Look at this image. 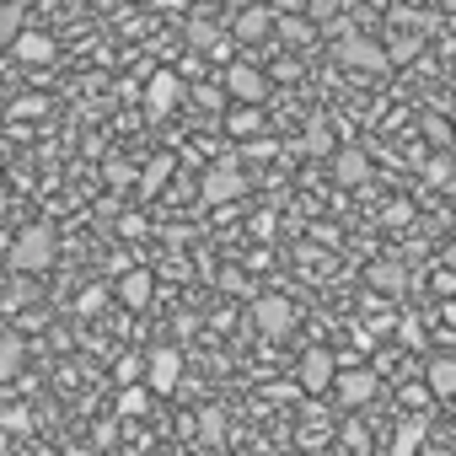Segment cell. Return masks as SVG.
<instances>
[{"instance_id": "cell-12", "label": "cell", "mask_w": 456, "mask_h": 456, "mask_svg": "<svg viewBox=\"0 0 456 456\" xmlns=\"http://www.w3.org/2000/svg\"><path fill=\"white\" fill-rule=\"evenodd\" d=\"M424 392H429V403H451L456 397V360L451 354H435L424 365Z\"/></svg>"}, {"instance_id": "cell-37", "label": "cell", "mask_w": 456, "mask_h": 456, "mask_svg": "<svg viewBox=\"0 0 456 456\" xmlns=\"http://www.w3.org/2000/svg\"><path fill=\"white\" fill-rule=\"evenodd\" d=\"M225 6H237V12H242V6H253V0H225Z\"/></svg>"}, {"instance_id": "cell-26", "label": "cell", "mask_w": 456, "mask_h": 456, "mask_svg": "<svg viewBox=\"0 0 456 456\" xmlns=\"http://www.w3.org/2000/svg\"><path fill=\"white\" fill-rule=\"evenodd\" d=\"M274 28H280V33H285L290 44H306V38H312V22H301V17H285V22L274 17Z\"/></svg>"}, {"instance_id": "cell-3", "label": "cell", "mask_w": 456, "mask_h": 456, "mask_svg": "<svg viewBox=\"0 0 456 456\" xmlns=\"http://www.w3.org/2000/svg\"><path fill=\"white\" fill-rule=\"evenodd\" d=\"M140 387H145L151 397H172V392L183 387V354H177L172 344L151 349V354H145V370H140Z\"/></svg>"}, {"instance_id": "cell-25", "label": "cell", "mask_w": 456, "mask_h": 456, "mask_svg": "<svg viewBox=\"0 0 456 456\" xmlns=\"http://www.w3.org/2000/svg\"><path fill=\"white\" fill-rule=\"evenodd\" d=\"M0 429L28 435V429H33V413H28V408H6V413H0Z\"/></svg>"}, {"instance_id": "cell-5", "label": "cell", "mask_w": 456, "mask_h": 456, "mask_svg": "<svg viewBox=\"0 0 456 456\" xmlns=\"http://www.w3.org/2000/svg\"><path fill=\"white\" fill-rule=\"evenodd\" d=\"M108 296H113L118 306H129V312H145V306L156 301V274H151V269H124V274L108 285Z\"/></svg>"}, {"instance_id": "cell-30", "label": "cell", "mask_w": 456, "mask_h": 456, "mask_svg": "<svg viewBox=\"0 0 456 456\" xmlns=\"http://www.w3.org/2000/svg\"><path fill=\"white\" fill-rule=\"evenodd\" d=\"M274 151H280L274 140H242V156H253V161H269Z\"/></svg>"}, {"instance_id": "cell-2", "label": "cell", "mask_w": 456, "mask_h": 456, "mask_svg": "<svg viewBox=\"0 0 456 456\" xmlns=\"http://www.w3.org/2000/svg\"><path fill=\"white\" fill-rule=\"evenodd\" d=\"M333 60H338L344 70H360V76H387V70H392L387 49H381V44H370V38H365V33H354V28H344V33H338Z\"/></svg>"}, {"instance_id": "cell-8", "label": "cell", "mask_w": 456, "mask_h": 456, "mask_svg": "<svg viewBox=\"0 0 456 456\" xmlns=\"http://www.w3.org/2000/svg\"><path fill=\"white\" fill-rule=\"evenodd\" d=\"M242 193H248V183H242V167H237V161H220V167L204 172V199H209V204H232V199H242Z\"/></svg>"}, {"instance_id": "cell-17", "label": "cell", "mask_w": 456, "mask_h": 456, "mask_svg": "<svg viewBox=\"0 0 456 456\" xmlns=\"http://www.w3.org/2000/svg\"><path fill=\"white\" fill-rule=\"evenodd\" d=\"M151 403H156V397H151V392L134 381V387H124V392H118L113 413H118V419H145V413H151Z\"/></svg>"}, {"instance_id": "cell-9", "label": "cell", "mask_w": 456, "mask_h": 456, "mask_svg": "<svg viewBox=\"0 0 456 456\" xmlns=\"http://www.w3.org/2000/svg\"><path fill=\"white\" fill-rule=\"evenodd\" d=\"M177 97H183V76H177V70H156V76L145 81V113H151V118H167V113L177 108Z\"/></svg>"}, {"instance_id": "cell-27", "label": "cell", "mask_w": 456, "mask_h": 456, "mask_svg": "<svg viewBox=\"0 0 456 456\" xmlns=\"http://www.w3.org/2000/svg\"><path fill=\"white\" fill-rule=\"evenodd\" d=\"M193 102H199L204 113H225V92H220V86H199V92H193Z\"/></svg>"}, {"instance_id": "cell-23", "label": "cell", "mask_w": 456, "mask_h": 456, "mask_svg": "<svg viewBox=\"0 0 456 456\" xmlns=\"http://www.w3.org/2000/svg\"><path fill=\"white\" fill-rule=\"evenodd\" d=\"M451 172H456V167H451V156L424 161V183H435V188H445V183H451Z\"/></svg>"}, {"instance_id": "cell-10", "label": "cell", "mask_w": 456, "mask_h": 456, "mask_svg": "<svg viewBox=\"0 0 456 456\" xmlns=\"http://www.w3.org/2000/svg\"><path fill=\"white\" fill-rule=\"evenodd\" d=\"M333 392H338V403L360 408V403H370V397H376V370H370V365H349V370H333Z\"/></svg>"}, {"instance_id": "cell-15", "label": "cell", "mask_w": 456, "mask_h": 456, "mask_svg": "<svg viewBox=\"0 0 456 456\" xmlns=\"http://www.w3.org/2000/svg\"><path fill=\"white\" fill-rule=\"evenodd\" d=\"M12 54H17L22 65H49V60H54V38L38 33V28H22V33L12 38Z\"/></svg>"}, {"instance_id": "cell-11", "label": "cell", "mask_w": 456, "mask_h": 456, "mask_svg": "<svg viewBox=\"0 0 456 456\" xmlns=\"http://www.w3.org/2000/svg\"><path fill=\"white\" fill-rule=\"evenodd\" d=\"M269 33H274V12H269V6H258V0H253V6H242V12H237L232 44H264Z\"/></svg>"}, {"instance_id": "cell-16", "label": "cell", "mask_w": 456, "mask_h": 456, "mask_svg": "<svg viewBox=\"0 0 456 456\" xmlns=\"http://www.w3.org/2000/svg\"><path fill=\"white\" fill-rule=\"evenodd\" d=\"M220 124H225V134H232V140H258V134H264V113H258L253 102L225 108V113H220Z\"/></svg>"}, {"instance_id": "cell-31", "label": "cell", "mask_w": 456, "mask_h": 456, "mask_svg": "<svg viewBox=\"0 0 456 456\" xmlns=\"http://www.w3.org/2000/svg\"><path fill=\"white\" fill-rule=\"evenodd\" d=\"M167 172H172V156H156V161L145 167V188H156V183H167Z\"/></svg>"}, {"instance_id": "cell-18", "label": "cell", "mask_w": 456, "mask_h": 456, "mask_svg": "<svg viewBox=\"0 0 456 456\" xmlns=\"http://www.w3.org/2000/svg\"><path fill=\"white\" fill-rule=\"evenodd\" d=\"M188 44H193V49H204V54H215V60L232 54V38H220L209 22H193V28H188Z\"/></svg>"}, {"instance_id": "cell-34", "label": "cell", "mask_w": 456, "mask_h": 456, "mask_svg": "<svg viewBox=\"0 0 456 456\" xmlns=\"http://www.w3.org/2000/svg\"><path fill=\"white\" fill-rule=\"evenodd\" d=\"M451 290H456V280H451V274L440 269V274H435V296H451Z\"/></svg>"}, {"instance_id": "cell-1", "label": "cell", "mask_w": 456, "mask_h": 456, "mask_svg": "<svg viewBox=\"0 0 456 456\" xmlns=\"http://www.w3.org/2000/svg\"><path fill=\"white\" fill-rule=\"evenodd\" d=\"M54 258H60V237H54V225H49V220L22 225L17 242L6 248V264H12L17 274H44V269H54Z\"/></svg>"}, {"instance_id": "cell-21", "label": "cell", "mask_w": 456, "mask_h": 456, "mask_svg": "<svg viewBox=\"0 0 456 456\" xmlns=\"http://www.w3.org/2000/svg\"><path fill=\"white\" fill-rule=\"evenodd\" d=\"M199 440L204 445H220L225 440V413L220 408H199Z\"/></svg>"}, {"instance_id": "cell-28", "label": "cell", "mask_w": 456, "mask_h": 456, "mask_svg": "<svg viewBox=\"0 0 456 456\" xmlns=\"http://www.w3.org/2000/svg\"><path fill=\"white\" fill-rule=\"evenodd\" d=\"M140 370H145V360H134V354H124V360L113 365V376H118V387H134V381H140Z\"/></svg>"}, {"instance_id": "cell-22", "label": "cell", "mask_w": 456, "mask_h": 456, "mask_svg": "<svg viewBox=\"0 0 456 456\" xmlns=\"http://www.w3.org/2000/svg\"><path fill=\"white\" fill-rule=\"evenodd\" d=\"M108 306V285H86L81 296H76V317H92V312H102Z\"/></svg>"}, {"instance_id": "cell-32", "label": "cell", "mask_w": 456, "mask_h": 456, "mask_svg": "<svg viewBox=\"0 0 456 456\" xmlns=\"http://www.w3.org/2000/svg\"><path fill=\"white\" fill-rule=\"evenodd\" d=\"M424 134H429L435 145H445V140H451V129H445V118H435V113L424 118Z\"/></svg>"}, {"instance_id": "cell-36", "label": "cell", "mask_w": 456, "mask_h": 456, "mask_svg": "<svg viewBox=\"0 0 456 456\" xmlns=\"http://www.w3.org/2000/svg\"><path fill=\"white\" fill-rule=\"evenodd\" d=\"M70 456H97V451H92V445H76V451H70Z\"/></svg>"}, {"instance_id": "cell-29", "label": "cell", "mask_w": 456, "mask_h": 456, "mask_svg": "<svg viewBox=\"0 0 456 456\" xmlns=\"http://www.w3.org/2000/svg\"><path fill=\"white\" fill-rule=\"evenodd\" d=\"M397 397H403V408H413V413H419V408L429 403V392H424V381H408V387H403Z\"/></svg>"}, {"instance_id": "cell-19", "label": "cell", "mask_w": 456, "mask_h": 456, "mask_svg": "<svg viewBox=\"0 0 456 456\" xmlns=\"http://www.w3.org/2000/svg\"><path fill=\"white\" fill-rule=\"evenodd\" d=\"M424 429H429V424H424V413H413V419L397 429V440H392V456H413V451H424Z\"/></svg>"}, {"instance_id": "cell-24", "label": "cell", "mask_w": 456, "mask_h": 456, "mask_svg": "<svg viewBox=\"0 0 456 456\" xmlns=\"http://www.w3.org/2000/svg\"><path fill=\"white\" fill-rule=\"evenodd\" d=\"M17 360H22V338L12 333L6 344H0V376H17Z\"/></svg>"}, {"instance_id": "cell-20", "label": "cell", "mask_w": 456, "mask_h": 456, "mask_svg": "<svg viewBox=\"0 0 456 456\" xmlns=\"http://www.w3.org/2000/svg\"><path fill=\"white\" fill-rule=\"evenodd\" d=\"M28 28V17H22V6L17 0H0V49H12V38Z\"/></svg>"}, {"instance_id": "cell-6", "label": "cell", "mask_w": 456, "mask_h": 456, "mask_svg": "<svg viewBox=\"0 0 456 456\" xmlns=\"http://www.w3.org/2000/svg\"><path fill=\"white\" fill-rule=\"evenodd\" d=\"M253 328H258L264 338H285V333L296 328V306H290L285 296H258V301H253Z\"/></svg>"}, {"instance_id": "cell-4", "label": "cell", "mask_w": 456, "mask_h": 456, "mask_svg": "<svg viewBox=\"0 0 456 456\" xmlns=\"http://www.w3.org/2000/svg\"><path fill=\"white\" fill-rule=\"evenodd\" d=\"M220 92H225V97H237V102H253V108H258V102L269 97V76H264L258 65L232 60V65L220 70Z\"/></svg>"}, {"instance_id": "cell-7", "label": "cell", "mask_w": 456, "mask_h": 456, "mask_svg": "<svg viewBox=\"0 0 456 456\" xmlns=\"http://www.w3.org/2000/svg\"><path fill=\"white\" fill-rule=\"evenodd\" d=\"M333 370H338V354H333V349H306L301 365H296V381H301V392L322 397V392L333 387Z\"/></svg>"}, {"instance_id": "cell-13", "label": "cell", "mask_w": 456, "mask_h": 456, "mask_svg": "<svg viewBox=\"0 0 456 456\" xmlns=\"http://www.w3.org/2000/svg\"><path fill=\"white\" fill-rule=\"evenodd\" d=\"M333 183L338 188H360V183H370V156L365 151H333Z\"/></svg>"}, {"instance_id": "cell-33", "label": "cell", "mask_w": 456, "mask_h": 456, "mask_svg": "<svg viewBox=\"0 0 456 456\" xmlns=\"http://www.w3.org/2000/svg\"><path fill=\"white\" fill-rule=\"evenodd\" d=\"M397 344H424V333H419V322H403V333H397Z\"/></svg>"}, {"instance_id": "cell-38", "label": "cell", "mask_w": 456, "mask_h": 456, "mask_svg": "<svg viewBox=\"0 0 456 456\" xmlns=\"http://www.w3.org/2000/svg\"><path fill=\"white\" fill-rule=\"evenodd\" d=\"M97 6H118V0H97Z\"/></svg>"}, {"instance_id": "cell-35", "label": "cell", "mask_w": 456, "mask_h": 456, "mask_svg": "<svg viewBox=\"0 0 456 456\" xmlns=\"http://www.w3.org/2000/svg\"><path fill=\"white\" fill-rule=\"evenodd\" d=\"M413 456H451V451H440V445H429V451H413Z\"/></svg>"}, {"instance_id": "cell-14", "label": "cell", "mask_w": 456, "mask_h": 456, "mask_svg": "<svg viewBox=\"0 0 456 456\" xmlns=\"http://www.w3.org/2000/svg\"><path fill=\"white\" fill-rule=\"evenodd\" d=\"M365 285H370L376 296H403V290H408V269H403L397 258H376V264L365 269Z\"/></svg>"}]
</instances>
